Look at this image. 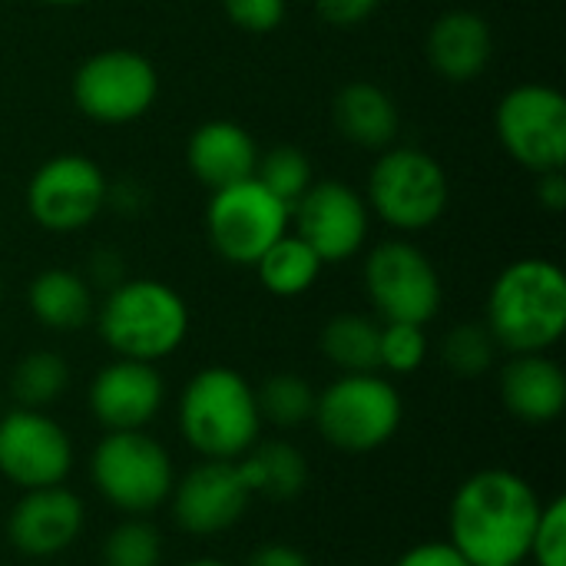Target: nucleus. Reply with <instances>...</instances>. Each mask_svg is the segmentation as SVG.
I'll return each instance as SVG.
<instances>
[{
	"label": "nucleus",
	"mask_w": 566,
	"mask_h": 566,
	"mask_svg": "<svg viewBox=\"0 0 566 566\" xmlns=\"http://www.w3.org/2000/svg\"><path fill=\"white\" fill-rule=\"evenodd\" d=\"M541 494L507 468L474 471L448 507V544L471 566H521L541 517Z\"/></svg>",
	"instance_id": "nucleus-1"
},
{
	"label": "nucleus",
	"mask_w": 566,
	"mask_h": 566,
	"mask_svg": "<svg viewBox=\"0 0 566 566\" xmlns=\"http://www.w3.org/2000/svg\"><path fill=\"white\" fill-rule=\"evenodd\" d=\"M484 328L511 355L551 352L566 332L564 269L541 255L504 265L488 292Z\"/></svg>",
	"instance_id": "nucleus-2"
},
{
	"label": "nucleus",
	"mask_w": 566,
	"mask_h": 566,
	"mask_svg": "<svg viewBox=\"0 0 566 566\" xmlns=\"http://www.w3.org/2000/svg\"><path fill=\"white\" fill-rule=\"evenodd\" d=\"M182 441L202 461H239L255 441H262V415L249 378L226 365L196 371L176 408Z\"/></svg>",
	"instance_id": "nucleus-3"
},
{
	"label": "nucleus",
	"mask_w": 566,
	"mask_h": 566,
	"mask_svg": "<svg viewBox=\"0 0 566 566\" xmlns=\"http://www.w3.org/2000/svg\"><path fill=\"white\" fill-rule=\"evenodd\" d=\"M96 332L116 358L156 365L182 348L189 305L159 279H123L96 308Z\"/></svg>",
	"instance_id": "nucleus-4"
},
{
	"label": "nucleus",
	"mask_w": 566,
	"mask_h": 566,
	"mask_svg": "<svg viewBox=\"0 0 566 566\" xmlns=\"http://www.w3.org/2000/svg\"><path fill=\"white\" fill-rule=\"evenodd\" d=\"M312 421L332 448L345 454H368L398 434L405 421V398L381 371L338 375L315 395Z\"/></svg>",
	"instance_id": "nucleus-5"
},
{
	"label": "nucleus",
	"mask_w": 566,
	"mask_h": 566,
	"mask_svg": "<svg viewBox=\"0 0 566 566\" xmlns=\"http://www.w3.org/2000/svg\"><path fill=\"white\" fill-rule=\"evenodd\" d=\"M451 199L444 166L418 146H388L368 169V212L398 232H424L444 219Z\"/></svg>",
	"instance_id": "nucleus-6"
},
{
	"label": "nucleus",
	"mask_w": 566,
	"mask_h": 566,
	"mask_svg": "<svg viewBox=\"0 0 566 566\" xmlns=\"http://www.w3.org/2000/svg\"><path fill=\"white\" fill-rule=\"evenodd\" d=\"M96 494L119 514L143 517L163 507L176 484L169 451L146 431H106L90 458Z\"/></svg>",
	"instance_id": "nucleus-7"
},
{
	"label": "nucleus",
	"mask_w": 566,
	"mask_h": 566,
	"mask_svg": "<svg viewBox=\"0 0 566 566\" xmlns=\"http://www.w3.org/2000/svg\"><path fill=\"white\" fill-rule=\"evenodd\" d=\"M292 226V206L265 189L255 176L222 186L206 206V235L229 265H255Z\"/></svg>",
	"instance_id": "nucleus-8"
},
{
	"label": "nucleus",
	"mask_w": 566,
	"mask_h": 566,
	"mask_svg": "<svg viewBox=\"0 0 566 566\" xmlns=\"http://www.w3.org/2000/svg\"><path fill=\"white\" fill-rule=\"evenodd\" d=\"M76 109L103 126L143 119L159 96L156 66L129 46H109L86 56L70 83Z\"/></svg>",
	"instance_id": "nucleus-9"
},
{
	"label": "nucleus",
	"mask_w": 566,
	"mask_h": 566,
	"mask_svg": "<svg viewBox=\"0 0 566 566\" xmlns=\"http://www.w3.org/2000/svg\"><path fill=\"white\" fill-rule=\"evenodd\" d=\"M365 292L381 322L428 325L444 302V285L428 259L408 239H388L375 245L365 259Z\"/></svg>",
	"instance_id": "nucleus-10"
},
{
	"label": "nucleus",
	"mask_w": 566,
	"mask_h": 566,
	"mask_svg": "<svg viewBox=\"0 0 566 566\" xmlns=\"http://www.w3.org/2000/svg\"><path fill=\"white\" fill-rule=\"evenodd\" d=\"M494 129L504 153L537 172L566 169V96L547 83L507 90L494 109Z\"/></svg>",
	"instance_id": "nucleus-11"
},
{
	"label": "nucleus",
	"mask_w": 566,
	"mask_h": 566,
	"mask_svg": "<svg viewBox=\"0 0 566 566\" xmlns=\"http://www.w3.org/2000/svg\"><path fill=\"white\" fill-rule=\"evenodd\" d=\"M27 212L46 232H80L109 199L106 172L83 153L50 156L27 182Z\"/></svg>",
	"instance_id": "nucleus-12"
},
{
	"label": "nucleus",
	"mask_w": 566,
	"mask_h": 566,
	"mask_svg": "<svg viewBox=\"0 0 566 566\" xmlns=\"http://www.w3.org/2000/svg\"><path fill=\"white\" fill-rule=\"evenodd\" d=\"M76 461L70 431L46 411L13 408L0 415V478L20 491L56 488Z\"/></svg>",
	"instance_id": "nucleus-13"
},
{
	"label": "nucleus",
	"mask_w": 566,
	"mask_h": 566,
	"mask_svg": "<svg viewBox=\"0 0 566 566\" xmlns=\"http://www.w3.org/2000/svg\"><path fill=\"white\" fill-rule=\"evenodd\" d=\"M295 235L305 239L325 265L355 259L371 232V212L361 192L342 179H315L292 206Z\"/></svg>",
	"instance_id": "nucleus-14"
},
{
	"label": "nucleus",
	"mask_w": 566,
	"mask_h": 566,
	"mask_svg": "<svg viewBox=\"0 0 566 566\" xmlns=\"http://www.w3.org/2000/svg\"><path fill=\"white\" fill-rule=\"evenodd\" d=\"M169 504L179 531L192 537H216L245 517L252 491L235 461H199L172 484Z\"/></svg>",
	"instance_id": "nucleus-15"
},
{
	"label": "nucleus",
	"mask_w": 566,
	"mask_h": 566,
	"mask_svg": "<svg viewBox=\"0 0 566 566\" xmlns=\"http://www.w3.org/2000/svg\"><path fill=\"white\" fill-rule=\"evenodd\" d=\"M90 415L103 431H146L166 401V381L149 361L113 358L86 391Z\"/></svg>",
	"instance_id": "nucleus-16"
},
{
	"label": "nucleus",
	"mask_w": 566,
	"mask_h": 566,
	"mask_svg": "<svg viewBox=\"0 0 566 566\" xmlns=\"http://www.w3.org/2000/svg\"><path fill=\"white\" fill-rule=\"evenodd\" d=\"M83 524H86V507L70 488L56 484V488L23 491V497L7 514V541L17 554L46 560L66 554L80 541Z\"/></svg>",
	"instance_id": "nucleus-17"
},
{
	"label": "nucleus",
	"mask_w": 566,
	"mask_h": 566,
	"mask_svg": "<svg viewBox=\"0 0 566 566\" xmlns=\"http://www.w3.org/2000/svg\"><path fill=\"white\" fill-rule=\"evenodd\" d=\"M424 56L441 80L474 83L494 60V30L474 10H448L428 27Z\"/></svg>",
	"instance_id": "nucleus-18"
},
{
	"label": "nucleus",
	"mask_w": 566,
	"mask_h": 566,
	"mask_svg": "<svg viewBox=\"0 0 566 566\" xmlns=\"http://www.w3.org/2000/svg\"><path fill=\"white\" fill-rule=\"evenodd\" d=\"M259 153V143L242 123L209 119L192 129L186 143V166L209 192H216L222 186L255 176Z\"/></svg>",
	"instance_id": "nucleus-19"
},
{
	"label": "nucleus",
	"mask_w": 566,
	"mask_h": 566,
	"mask_svg": "<svg viewBox=\"0 0 566 566\" xmlns=\"http://www.w3.org/2000/svg\"><path fill=\"white\" fill-rule=\"evenodd\" d=\"M501 401L524 424H551L566 408L564 368L547 355H511L501 368Z\"/></svg>",
	"instance_id": "nucleus-20"
},
{
	"label": "nucleus",
	"mask_w": 566,
	"mask_h": 566,
	"mask_svg": "<svg viewBox=\"0 0 566 566\" xmlns=\"http://www.w3.org/2000/svg\"><path fill=\"white\" fill-rule=\"evenodd\" d=\"M332 119H335V129L342 133L345 143L361 146V149H375V153L395 146L398 129H401V113H398L395 96L371 80L345 83L335 93Z\"/></svg>",
	"instance_id": "nucleus-21"
},
{
	"label": "nucleus",
	"mask_w": 566,
	"mask_h": 566,
	"mask_svg": "<svg viewBox=\"0 0 566 566\" xmlns=\"http://www.w3.org/2000/svg\"><path fill=\"white\" fill-rule=\"evenodd\" d=\"M30 315L50 332H80L96 315L93 285L70 269H43L27 285Z\"/></svg>",
	"instance_id": "nucleus-22"
},
{
	"label": "nucleus",
	"mask_w": 566,
	"mask_h": 566,
	"mask_svg": "<svg viewBox=\"0 0 566 566\" xmlns=\"http://www.w3.org/2000/svg\"><path fill=\"white\" fill-rule=\"evenodd\" d=\"M235 464L252 497L285 504L302 497V491L308 488V461L289 441H255Z\"/></svg>",
	"instance_id": "nucleus-23"
},
{
	"label": "nucleus",
	"mask_w": 566,
	"mask_h": 566,
	"mask_svg": "<svg viewBox=\"0 0 566 566\" xmlns=\"http://www.w3.org/2000/svg\"><path fill=\"white\" fill-rule=\"evenodd\" d=\"M252 269L259 275V285L269 295H275V298H298V295H305L318 282L325 262L315 255V249L305 239H298L295 232H285L275 245H269L259 255V262Z\"/></svg>",
	"instance_id": "nucleus-24"
},
{
	"label": "nucleus",
	"mask_w": 566,
	"mask_h": 566,
	"mask_svg": "<svg viewBox=\"0 0 566 566\" xmlns=\"http://www.w3.org/2000/svg\"><path fill=\"white\" fill-rule=\"evenodd\" d=\"M378 335L381 322L358 312H342L328 318L318 332V348L342 375L378 371Z\"/></svg>",
	"instance_id": "nucleus-25"
},
{
	"label": "nucleus",
	"mask_w": 566,
	"mask_h": 566,
	"mask_svg": "<svg viewBox=\"0 0 566 566\" xmlns=\"http://www.w3.org/2000/svg\"><path fill=\"white\" fill-rule=\"evenodd\" d=\"M66 388H70V365L60 352L50 348L27 352L10 371V395L17 408L43 411L56 405L66 395Z\"/></svg>",
	"instance_id": "nucleus-26"
},
{
	"label": "nucleus",
	"mask_w": 566,
	"mask_h": 566,
	"mask_svg": "<svg viewBox=\"0 0 566 566\" xmlns=\"http://www.w3.org/2000/svg\"><path fill=\"white\" fill-rule=\"evenodd\" d=\"M315 388L292 371H279L269 375L259 388H255V401H259V415L262 424H275L282 431L302 428L312 421L315 415Z\"/></svg>",
	"instance_id": "nucleus-27"
},
{
	"label": "nucleus",
	"mask_w": 566,
	"mask_h": 566,
	"mask_svg": "<svg viewBox=\"0 0 566 566\" xmlns=\"http://www.w3.org/2000/svg\"><path fill=\"white\" fill-rule=\"evenodd\" d=\"M255 179L272 189L282 202L295 206L302 199V192L315 182V172H312V159L298 149V146H272L265 153H259V163H255Z\"/></svg>",
	"instance_id": "nucleus-28"
},
{
	"label": "nucleus",
	"mask_w": 566,
	"mask_h": 566,
	"mask_svg": "<svg viewBox=\"0 0 566 566\" xmlns=\"http://www.w3.org/2000/svg\"><path fill=\"white\" fill-rule=\"evenodd\" d=\"M497 355V342L484 328V322L454 325L441 342V361L458 378H481L491 371Z\"/></svg>",
	"instance_id": "nucleus-29"
},
{
	"label": "nucleus",
	"mask_w": 566,
	"mask_h": 566,
	"mask_svg": "<svg viewBox=\"0 0 566 566\" xmlns=\"http://www.w3.org/2000/svg\"><path fill=\"white\" fill-rule=\"evenodd\" d=\"M99 560L103 566H163V537L149 521L129 517L106 534Z\"/></svg>",
	"instance_id": "nucleus-30"
},
{
	"label": "nucleus",
	"mask_w": 566,
	"mask_h": 566,
	"mask_svg": "<svg viewBox=\"0 0 566 566\" xmlns=\"http://www.w3.org/2000/svg\"><path fill=\"white\" fill-rule=\"evenodd\" d=\"M431 342L424 325L411 322H381L378 335V371L388 375H415L428 361Z\"/></svg>",
	"instance_id": "nucleus-31"
},
{
	"label": "nucleus",
	"mask_w": 566,
	"mask_h": 566,
	"mask_svg": "<svg viewBox=\"0 0 566 566\" xmlns=\"http://www.w3.org/2000/svg\"><path fill=\"white\" fill-rule=\"evenodd\" d=\"M527 560L537 566H566V501L560 494L541 507Z\"/></svg>",
	"instance_id": "nucleus-32"
},
{
	"label": "nucleus",
	"mask_w": 566,
	"mask_h": 566,
	"mask_svg": "<svg viewBox=\"0 0 566 566\" xmlns=\"http://www.w3.org/2000/svg\"><path fill=\"white\" fill-rule=\"evenodd\" d=\"M222 10L235 30L252 33V36H265L285 23L289 0H222Z\"/></svg>",
	"instance_id": "nucleus-33"
},
{
	"label": "nucleus",
	"mask_w": 566,
	"mask_h": 566,
	"mask_svg": "<svg viewBox=\"0 0 566 566\" xmlns=\"http://www.w3.org/2000/svg\"><path fill=\"white\" fill-rule=\"evenodd\" d=\"M312 3L315 13L335 30H355L365 20H371L375 10L381 7V0H312Z\"/></svg>",
	"instance_id": "nucleus-34"
},
{
	"label": "nucleus",
	"mask_w": 566,
	"mask_h": 566,
	"mask_svg": "<svg viewBox=\"0 0 566 566\" xmlns=\"http://www.w3.org/2000/svg\"><path fill=\"white\" fill-rule=\"evenodd\" d=\"M395 566H471L448 541H421L408 547Z\"/></svg>",
	"instance_id": "nucleus-35"
},
{
	"label": "nucleus",
	"mask_w": 566,
	"mask_h": 566,
	"mask_svg": "<svg viewBox=\"0 0 566 566\" xmlns=\"http://www.w3.org/2000/svg\"><path fill=\"white\" fill-rule=\"evenodd\" d=\"M245 566H312V560L292 544H262L259 551H252Z\"/></svg>",
	"instance_id": "nucleus-36"
},
{
	"label": "nucleus",
	"mask_w": 566,
	"mask_h": 566,
	"mask_svg": "<svg viewBox=\"0 0 566 566\" xmlns=\"http://www.w3.org/2000/svg\"><path fill=\"white\" fill-rule=\"evenodd\" d=\"M537 202L547 212H564L566 209V172L564 169H551V172H537Z\"/></svg>",
	"instance_id": "nucleus-37"
},
{
	"label": "nucleus",
	"mask_w": 566,
	"mask_h": 566,
	"mask_svg": "<svg viewBox=\"0 0 566 566\" xmlns=\"http://www.w3.org/2000/svg\"><path fill=\"white\" fill-rule=\"evenodd\" d=\"M86 282H90V285H103L106 292H109L113 285H119V282H123V262H119V255H116V252H96Z\"/></svg>",
	"instance_id": "nucleus-38"
},
{
	"label": "nucleus",
	"mask_w": 566,
	"mask_h": 566,
	"mask_svg": "<svg viewBox=\"0 0 566 566\" xmlns=\"http://www.w3.org/2000/svg\"><path fill=\"white\" fill-rule=\"evenodd\" d=\"M179 566H232V564L216 560V557H196V560H186V564H179Z\"/></svg>",
	"instance_id": "nucleus-39"
},
{
	"label": "nucleus",
	"mask_w": 566,
	"mask_h": 566,
	"mask_svg": "<svg viewBox=\"0 0 566 566\" xmlns=\"http://www.w3.org/2000/svg\"><path fill=\"white\" fill-rule=\"evenodd\" d=\"M43 3H53V7H80V3H90V0H43Z\"/></svg>",
	"instance_id": "nucleus-40"
},
{
	"label": "nucleus",
	"mask_w": 566,
	"mask_h": 566,
	"mask_svg": "<svg viewBox=\"0 0 566 566\" xmlns=\"http://www.w3.org/2000/svg\"><path fill=\"white\" fill-rule=\"evenodd\" d=\"M0 302H3V282H0Z\"/></svg>",
	"instance_id": "nucleus-41"
},
{
	"label": "nucleus",
	"mask_w": 566,
	"mask_h": 566,
	"mask_svg": "<svg viewBox=\"0 0 566 566\" xmlns=\"http://www.w3.org/2000/svg\"><path fill=\"white\" fill-rule=\"evenodd\" d=\"M0 405H3V391H0Z\"/></svg>",
	"instance_id": "nucleus-42"
}]
</instances>
